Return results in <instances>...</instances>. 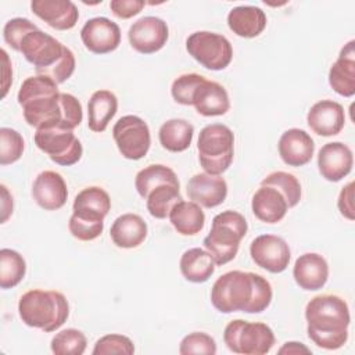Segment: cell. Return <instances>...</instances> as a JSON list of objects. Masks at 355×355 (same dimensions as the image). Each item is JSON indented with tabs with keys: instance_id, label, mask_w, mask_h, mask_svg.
Returning <instances> with one entry per match:
<instances>
[{
	"instance_id": "60d3db41",
	"label": "cell",
	"mask_w": 355,
	"mask_h": 355,
	"mask_svg": "<svg viewBox=\"0 0 355 355\" xmlns=\"http://www.w3.org/2000/svg\"><path fill=\"white\" fill-rule=\"evenodd\" d=\"M39 29L31 19L28 18H22V17H17L12 19H8L3 28V37L4 42L14 49L15 51L21 50V43L24 40V37L32 32Z\"/></svg>"
},
{
	"instance_id": "83f0119b",
	"label": "cell",
	"mask_w": 355,
	"mask_h": 355,
	"mask_svg": "<svg viewBox=\"0 0 355 355\" xmlns=\"http://www.w3.org/2000/svg\"><path fill=\"white\" fill-rule=\"evenodd\" d=\"M179 268L187 282L204 283L214 275L215 262L208 251L194 247L182 254Z\"/></svg>"
},
{
	"instance_id": "e575fe53",
	"label": "cell",
	"mask_w": 355,
	"mask_h": 355,
	"mask_svg": "<svg viewBox=\"0 0 355 355\" xmlns=\"http://www.w3.org/2000/svg\"><path fill=\"white\" fill-rule=\"evenodd\" d=\"M261 186H272L277 189L284 196L288 208L295 207L301 200V183L293 173L284 171L272 172L262 179Z\"/></svg>"
},
{
	"instance_id": "f35d334b",
	"label": "cell",
	"mask_w": 355,
	"mask_h": 355,
	"mask_svg": "<svg viewBox=\"0 0 355 355\" xmlns=\"http://www.w3.org/2000/svg\"><path fill=\"white\" fill-rule=\"evenodd\" d=\"M135 352L133 341L123 334H107L98 338L92 351L93 355H110V354H125L132 355Z\"/></svg>"
},
{
	"instance_id": "ab89813d",
	"label": "cell",
	"mask_w": 355,
	"mask_h": 355,
	"mask_svg": "<svg viewBox=\"0 0 355 355\" xmlns=\"http://www.w3.org/2000/svg\"><path fill=\"white\" fill-rule=\"evenodd\" d=\"M179 354L180 355H190V354L214 355L216 354V343L209 334L204 331H193L182 338L179 345Z\"/></svg>"
},
{
	"instance_id": "f6af8a7d",
	"label": "cell",
	"mask_w": 355,
	"mask_h": 355,
	"mask_svg": "<svg viewBox=\"0 0 355 355\" xmlns=\"http://www.w3.org/2000/svg\"><path fill=\"white\" fill-rule=\"evenodd\" d=\"M0 189H1V223H4L12 214L14 202H12V196L10 194L8 189L4 184H1Z\"/></svg>"
},
{
	"instance_id": "f1b7e54d",
	"label": "cell",
	"mask_w": 355,
	"mask_h": 355,
	"mask_svg": "<svg viewBox=\"0 0 355 355\" xmlns=\"http://www.w3.org/2000/svg\"><path fill=\"white\" fill-rule=\"evenodd\" d=\"M168 218L173 229L182 236H196L205 225V214L194 201H179Z\"/></svg>"
},
{
	"instance_id": "44dd1931",
	"label": "cell",
	"mask_w": 355,
	"mask_h": 355,
	"mask_svg": "<svg viewBox=\"0 0 355 355\" xmlns=\"http://www.w3.org/2000/svg\"><path fill=\"white\" fill-rule=\"evenodd\" d=\"M293 277L305 291L320 290L329 279V263L318 252H305L295 259Z\"/></svg>"
},
{
	"instance_id": "b9f144b4",
	"label": "cell",
	"mask_w": 355,
	"mask_h": 355,
	"mask_svg": "<svg viewBox=\"0 0 355 355\" xmlns=\"http://www.w3.org/2000/svg\"><path fill=\"white\" fill-rule=\"evenodd\" d=\"M69 233L80 241H92L97 239L104 230L103 220H89L75 215H71L68 220Z\"/></svg>"
},
{
	"instance_id": "bcb514c9",
	"label": "cell",
	"mask_w": 355,
	"mask_h": 355,
	"mask_svg": "<svg viewBox=\"0 0 355 355\" xmlns=\"http://www.w3.org/2000/svg\"><path fill=\"white\" fill-rule=\"evenodd\" d=\"M279 354H311V349L302 344V343H298V341H287L283 344V347L279 348L277 351Z\"/></svg>"
},
{
	"instance_id": "d6986e66",
	"label": "cell",
	"mask_w": 355,
	"mask_h": 355,
	"mask_svg": "<svg viewBox=\"0 0 355 355\" xmlns=\"http://www.w3.org/2000/svg\"><path fill=\"white\" fill-rule=\"evenodd\" d=\"M277 150L282 161L288 166L306 165L315 153V143L309 133L302 129L291 128L282 133Z\"/></svg>"
},
{
	"instance_id": "484cf974",
	"label": "cell",
	"mask_w": 355,
	"mask_h": 355,
	"mask_svg": "<svg viewBox=\"0 0 355 355\" xmlns=\"http://www.w3.org/2000/svg\"><path fill=\"white\" fill-rule=\"evenodd\" d=\"M148 227L144 219L137 214H122L111 225L110 236L119 248H136L147 237Z\"/></svg>"
},
{
	"instance_id": "52a82bcc",
	"label": "cell",
	"mask_w": 355,
	"mask_h": 355,
	"mask_svg": "<svg viewBox=\"0 0 355 355\" xmlns=\"http://www.w3.org/2000/svg\"><path fill=\"white\" fill-rule=\"evenodd\" d=\"M198 161L204 172L222 175L233 162L234 135L223 123H211L201 129L197 140Z\"/></svg>"
},
{
	"instance_id": "7402d4cb",
	"label": "cell",
	"mask_w": 355,
	"mask_h": 355,
	"mask_svg": "<svg viewBox=\"0 0 355 355\" xmlns=\"http://www.w3.org/2000/svg\"><path fill=\"white\" fill-rule=\"evenodd\" d=\"M329 85L343 97L355 94V40H349L341 49L338 58L330 67Z\"/></svg>"
},
{
	"instance_id": "4316f807",
	"label": "cell",
	"mask_w": 355,
	"mask_h": 355,
	"mask_svg": "<svg viewBox=\"0 0 355 355\" xmlns=\"http://www.w3.org/2000/svg\"><path fill=\"white\" fill-rule=\"evenodd\" d=\"M116 111V96L107 89L96 90L87 103V128L96 133L104 132Z\"/></svg>"
},
{
	"instance_id": "e0dca14e",
	"label": "cell",
	"mask_w": 355,
	"mask_h": 355,
	"mask_svg": "<svg viewBox=\"0 0 355 355\" xmlns=\"http://www.w3.org/2000/svg\"><path fill=\"white\" fill-rule=\"evenodd\" d=\"M306 122L311 130L319 136H336L343 130L345 123L344 107L334 100H320L309 108Z\"/></svg>"
},
{
	"instance_id": "d4e9b609",
	"label": "cell",
	"mask_w": 355,
	"mask_h": 355,
	"mask_svg": "<svg viewBox=\"0 0 355 355\" xmlns=\"http://www.w3.org/2000/svg\"><path fill=\"white\" fill-rule=\"evenodd\" d=\"M266 24V14L255 6H237L227 14V26L239 37H257L265 31Z\"/></svg>"
},
{
	"instance_id": "5bb4252c",
	"label": "cell",
	"mask_w": 355,
	"mask_h": 355,
	"mask_svg": "<svg viewBox=\"0 0 355 355\" xmlns=\"http://www.w3.org/2000/svg\"><path fill=\"white\" fill-rule=\"evenodd\" d=\"M85 47L94 54H107L121 44V29L116 22L107 17H94L85 22L80 29Z\"/></svg>"
},
{
	"instance_id": "6da1fadb",
	"label": "cell",
	"mask_w": 355,
	"mask_h": 355,
	"mask_svg": "<svg viewBox=\"0 0 355 355\" xmlns=\"http://www.w3.org/2000/svg\"><path fill=\"white\" fill-rule=\"evenodd\" d=\"M24 118L36 129L60 126L73 130L83 119L80 101L69 93H61L58 85L49 76L26 78L17 94Z\"/></svg>"
},
{
	"instance_id": "ee69618b",
	"label": "cell",
	"mask_w": 355,
	"mask_h": 355,
	"mask_svg": "<svg viewBox=\"0 0 355 355\" xmlns=\"http://www.w3.org/2000/svg\"><path fill=\"white\" fill-rule=\"evenodd\" d=\"M337 207L344 218H347L348 220H354V182L347 183L341 189L337 200Z\"/></svg>"
},
{
	"instance_id": "2e32d148",
	"label": "cell",
	"mask_w": 355,
	"mask_h": 355,
	"mask_svg": "<svg viewBox=\"0 0 355 355\" xmlns=\"http://www.w3.org/2000/svg\"><path fill=\"white\" fill-rule=\"evenodd\" d=\"M32 197L44 211H57L67 202V183L58 172L43 171L32 183Z\"/></svg>"
},
{
	"instance_id": "ffe728a7",
	"label": "cell",
	"mask_w": 355,
	"mask_h": 355,
	"mask_svg": "<svg viewBox=\"0 0 355 355\" xmlns=\"http://www.w3.org/2000/svg\"><path fill=\"white\" fill-rule=\"evenodd\" d=\"M31 10L57 31L72 29L79 19L78 7L69 0H32Z\"/></svg>"
},
{
	"instance_id": "7bdbcfd3",
	"label": "cell",
	"mask_w": 355,
	"mask_h": 355,
	"mask_svg": "<svg viewBox=\"0 0 355 355\" xmlns=\"http://www.w3.org/2000/svg\"><path fill=\"white\" fill-rule=\"evenodd\" d=\"M146 3L143 0H112L110 3V8L116 18L128 19L137 15Z\"/></svg>"
},
{
	"instance_id": "cb8c5ba5",
	"label": "cell",
	"mask_w": 355,
	"mask_h": 355,
	"mask_svg": "<svg viewBox=\"0 0 355 355\" xmlns=\"http://www.w3.org/2000/svg\"><path fill=\"white\" fill-rule=\"evenodd\" d=\"M251 209L257 219L273 225L286 216L288 205L284 196L277 189L272 186H261L252 196Z\"/></svg>"
},
{
	"instance_id": "8992f818",
	"label": "cell",
	"mask_w": 355,
	"mask_h": 355,
	"mask_svg": "<svg viewBox=\"0 0 355 355\" xmlns=\"http://www.w3.org/2000/svg\"><path fill=\"white\" fill-rule=\"evenodd\" d=\"M245 218L233 209H226L214 216L211 230L202 244L212 257L215 265L222 266L236 258L240 241L247 234Z\"/></svg>"
},
{
	"instance_id": "277c9868",
	"label": "cell",
	"mask_w": 355,
	"mask_h": 355,
	"mask_svg": "<svg viewBox=\"0 0 355 355\" xmlns=\"http://www.w3.org/2000/svg\"><path fill=\"white\" fill-rule=\"evenodd\" d=\"M19 53L35 67L36 75L49 76L57 85L68 80L75 71L76 61L72 50L40 29L24 37Z\"/></svg>"
},
{
	"instance_id": "8d00e7d4",
	"label": "cell",
	"mask_w": 355,
	"mask_h": 355,
	"mask_svg": "<svg viewBox=\"0 0 355 355\" xmlns=\"http://www.w3.org/2000/svg\"><path fill=\"white\" fill-rule=\"evenodd\" d=\"M24 148V137L15 129H0V165L6 166L17 162L22 157Z\"/></svg>"
},
{
	"instance_id": "7dc6e473",
	"label": "cell",
	"mask_w": 355,
	"mask_h": 355,
	"mask_svg": "<svg viewBox=\"0 0 355 355\" xmlns=\"http://www.w3.org/2000/svg\"><path fill=\"white\" fill-rule=\"evenodd\" d=\"M1 55H3V61H4V78H3V94H1V97H6L10 82H12V69L10 68L11 67L10 58H8L4 49H1Z\"/></svg>"
},
{
	"instance_id": "7a4b0ae2",
	"label": "cell",
	"mask_w": 355,
	"mask_h": 355,
	"mask_svg": "<svg viewBox=\"0 0 355 355\" xmlns=\"http://www.w3.org/2000/svg\"><path fill=\"white\" fill-rule=\"evenodd\" d=\"M272 297L270 283L254 272H226L211 288V302L222 313H261L270 305Z\"/></svg>"
},
{
	"instance_id": "d6a6232c",
	"label": "cell",
	"mask_w": 355,
	"mask_h": 355,
	"mask_svg": "<svg viewBox=\"0 0 355 355\" xmlns=\"http://www.w3.org/2000/svg\"><path fill=\"white\" fill-rule=\"evenodd\" d=\"M180 196V187L173 184H161L154 187L147 198H146V207L150 215L155 219H165L169 216L171 209L182 201Z\"/></svg>"
},
{
	"instance_id": "603a6c76",
	"label": "cell",
	"mask_w": 355,
	"mask_h": 355,
	"mask_svg": "<svg viewBox=\"0 0 355 355\" xmlns=\"http://www.w3.org/2000/svg\"><path fill=\"white\" fill-rule=\"evenodd\" d=\"M191 105L202 116H219L229 111L230 100L226 89L220 83L205 78L196 89Z\"/></svg>"
},
{
	"instance_id": "74e56055",
	"label": "cell",
	"mask_w": 355,
	"mask_h": 355,
	"mask_svg": "<svg viewBox=\"0 0 355 355\" xmlns=\"http://www.w3.org/2000/svg\"><path fill=\"white\" fill-rule=\"evenodd\" d=\"M205 79V76L198 73H183L178 76L171 86L172 98L182 105H191L193 96L198 85Z\"/></svg>"
},
{
	"instance_id": "1f68e13d",
	"label": "cell",
	"mask_w": 355,
	"mask_h": 355,
	"mask_svg": "<svg viewBox=\"0 0 355 355\" xmlns=\"http://www.w3.org/2000/svg\"><path fill=\"white\" fill-rule=\"evenodd\" d=\"M111 209L110 194L100 186H89L82 189L73 200L72 211L92 214L105 218Z\"/></svg>"
},
{
	"instance_id": "d590c367",
	"label": "cell",
	"mask_w": 355,
	"mask_h": 355,
	"mask_svg": "<svg viewBox=\"0 0 355 355\" xmlns=\"http://www.w3.org/2000/svg\"><path fill=\"white\" fill-rule=\"evenodd\" d=\"M86 337L78 329H64L51 338L50 348L55 355H82L86 351Z\"/></svg>"
},
{
	"instance_id": "3957f363",
	"label": "cell",
	"mask_w": 355,
	"mask_h": 355,
	"mask_svg": "<svg viewBox=\"0 0 355 355\" xmlns=\"http://www.w3.org/2000/svg\"><path fill=\"white\" fill-rule=\"evenodd\" d=\"M308 338L319 348L338 349L348 340L351 322L349 308L344 298L336 294H320L305 306Z\"/></svg>"
},
{
	"instance_id": "7c38bea8",
	"label": "cell",
	"mask_w": 355,
	"mask_h": 355,
	"mask_svg": "<svg viewBox=\"0 0 355 355\" xmlns=\"http://www.w3.org/2000/svg\"><path fill=\"white\" fill-rule=\"evenodd\" d=\"M250 255L257 266L270 273H282L290 263L291 251L284 239L276 234H261L251 241Z\"/></svg>"
},
{
	"instance_id": "8fae6325",
	"label": "cell",
	"mask_w": 355,
	"mask_h": 355,
	"mask_svg": "<svg viewBox=\"0 0 355 355\" xmlns=\"http://www.w3.org/2000/svg\"><path fill=\"white\" fill-rule=\"evenodd\" d=\"M112 137L121 155L132 161L141 159L147 155L151 146L150 128L137 115L121 116L112 128Z\"/></svg>"
},
{
	"instance_id": "4dcf8cb0",
	"label": "cell",
	"mask_w": 355,
	"mask_h": 355,
	"mask_svg": "<svg viewBox=\"0 0 355 355\" xmlns=\"http://www.w3.org/2000/svg\"><path fill=\"white\" fill-rule=\"evenodd\" d=\"M161 184H173L179 186V179L173 169L162 164H151L143 169H140L135 178L136 191L141 198H147L148 193Z\"/></svg>"
},
{
	"instance_id": "30bf717a",
	"label": "cell",
	"mask_w": 355,
	"mask_h": 355,
	"mask_svg": "<svg viewBox=\"0 0 355 355\" xmlns=\"http://www.w3.org/2000/svg\"><path fill=\"white\" fill-rule=\"evenodd\" d=\"M33 141L53 162L62 166L75 165L83 154L82 143L71 129L60 126L36 129Z\"/></svg>"
},
{
	"instance_id": "f546056e",
	"label": "cell",
	"mask_w": 355,
	"mask_h": 355,
	"mask_svg": "<svg viewBox=\"0 0 355 355\" xmlns=\"http://www.w3.org/2000/svg\"><path fill=\"white\" fill-rule=\"evenodd\" d=\"M194 126L182 118H172L164 122L158 130L161 146L171 153L187 150L193 141Z\"/></svg>"
},
{
	"instance_id": "5b68a950",
	"label": "cell",
	"mask_w": 355,
	"mask_h": 355,
	"mask_svg": "<svg viewBox=\"0 0 355 355\" xmlns=\"http://www.w3.org/2000/svg\"><path fill=\"white\" fill-rule=\"evenodd\" d=\"M18 313L26 326L51 333L67 322L69 304L67 297L60 291L33 288L21 295Z\"/></svg>"
},
{
	"instance_id": "9c48e42d",
	"label": "cell",
	"mask_w": 355,
	"mask_h": 355,
	"mask_svg": "<svg viewBox=\"0 0 355 355\" xmlns=\"http://www.w3.org/2000/svg\"><path fill=\"white\" fill-rule=\"evenodd\" d=\"M187 53L204 68L222 71L232 62L233 47L229 39L220 33L197 31L186 39Z\"/></svg>"
},
{
	"instance_id": "9a60e30c",
	"label": "cell",
	"mask_w": 355,
	"mask_h": 355,
	"mask_svg": "<svg viewBox=\"0 0 355 355\" xmlns=\"http://www.w3.org/2000/svg\"><path fill=\"white\" fill-rule=\"evenodd\" d=\"M352 150L341 141H330L322 146L318 153V169L323 179L340 182L352 169Z\"/></svg>"
},
{
	"instance_id": "4fadbf2b",
	"label": "cell",
	"mask_w": 355,
	"mask_h": 355,
	"mask_svg": "<svg viewBox=\"0 0 355 355\" xmlns=\"http://www.w3.org/2000/svg\"><path fill=\"white\" fill-rule=\"evenodd\" d=\"M169 28L159 17H141L135 21L128 31V40L133 50L140 54L159 51L168 42Z\"/></svg>"
},
{
	"instance_id": "ba28073f",
	"label": "cell",
	"mask_w": 355,
	"mask_h": 355,
	"mask_svg": "<svg viewBox=\"0 0 355 355\" xmlns=\"http://www.w3.org/2000/svg\"><path fill=\"white\" fill-rule=\"evenodd\" d=\"M223 341L234 354L265 355L275 344V334L266 323L234 319L226 324Z\"/></svg>"
},
{
	"instance_id": "ac0fdd59",
	"label": "cell",
	"mask_w": 355,
	"mask_h": 355,
	"mask_svg": "<svg viewBox=\"0 0 355 355\" xmlns=\"http://www.w3.org/2000/svg\"><path fill=\"white\" fill-rule=\"evenodd\" d=\"M187 196L191 201L204 208L220 205L227 196V183L220 175H209L207 172L196 173L189 179L186 186Z\"/></svg>"
},
{
	"instance_id": "836d02e7",
	"label": "cell",
	"mask_w": 355,
	"mask_h": 355,
	"mask_svg": "<svg viewBox=\"0 0 355 355\" xmlns=\"http://www.w3.org/2000/svg\"><path fill=\"white\" fill-rule=\"evenodd\" d=\"M26 273L24 257L11 248L0 250V287L3 290L18 286Z\"/></svg>"
}]
</instances>
